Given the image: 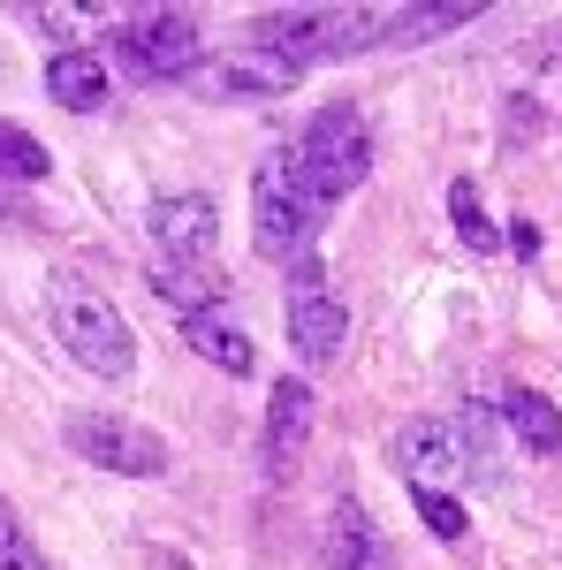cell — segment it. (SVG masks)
Here are the masks:
<instances>
[{
    "label": "cell",
    "mask_w": 562,
    "mask_h": 570,
    "mask_svg": "<svg viewBox=\"0 0 562 570\" xmlns=\"http://www.w3.org/2000/svg\"><path fill=\"white\" fill-rule=\"evenodd\" d=\"M456 23H472L464 0H456V8H403V16H381V39H388V46H418V39L456 31Z\"/></svg>",
    "instance_id": "e0dca14e"
},
{
    "label": "cell",
    "mask_w": 562,
    "mask_h": 570,
    "mask_svg": "<svg viewBox=\"0 0 562 570\" xmlns=\"http://www.w3.org/2000/svg\"><path fill=\"white\" fill-rule=\"evenodd\" d=\"M0 540H16V510L8 502H0Z\"/></svg>",
    "instance_id": "603a6c76"
},
{
    "label": "cell",
    "mask_w": 562,
    "mask_h": 570,
    "mask_svg": "<svg viewBox=\"0 0 562 570\" xmlns=\"http://www.w3.org/2000/svg\"><path fill=\"white\" fill-rule=\"evenodd\" d=\"M510 252H517V259H540V228H532V220L510 228Z\"/></svg>",
    "instance_id": "7402d4cb"
},
{
    "label": "cell",
    "mask_w": 562,
    "mask_h": 570,
    "mask_svg": "<svg viewBox=\"0 0 562 570\" xmlns=\"http://www.w3.org/2000/svg\"><path fill=\"white\" fill-rule=\"evenodd\" d=\"M183 343H190V351L206 357V365H220L228 381H244V373L259 365V351H252V335H244V327H228L220 312H190V320H183Z\"/></svg>",
    "instance_id": "5bb4252c"
},
{
    "label": "cell",
    "mask_w": 562,
    "mask_h": 570,
    "mask_svg": "<svg viewBox=\"0 0 562 570\" xmlns=\"http://www.w3.org/2000/svg\"><path fill=\"white\" fill-rule=\"evenodd\" d=\"M46 91H53L69 115H91V107H107V53H85V46L53 53V61H46Z\"/></svg>",
    "instance_id": "4fadbf2b"
},
{
    "label": "cell",
    "mask_w": 562,
    "mask_h": 570,
    "mask_svg": "<svg viewBox=\"0 0 562 570\" xmlns=\"http://www.w3.org/2000/svg\"><path fill=\"white\" fill-rule=\"evenodd\" d=\"M343 335H349V305L327 289L319 252L289 259V343H297V357H304V365H335Z\"/></svg>",
    "instance_id": "52a82bcc"
},
{
    "label": "cell",
    "mask_w": 562,
    "mask_h": 570,
    "mask_svg": "<svg viewBox=\"0 0 562 570\" xmlns=\"http://www.w3.org/2000/svg\"><path fill=\"white\" fill-rule=\"evenodd\" d=\"M319 220H327V206L297 183L289 145H282V153H266L259 183H252V236H259V252H266V259H282V266L304 259V252H312V236H319Z\"/></svg>",
    "instance_id": "3957f363"
},
{
    "label": "cell",
    "mask_w": 562,
    "mask_h": 570,
    "mask_svg": "<svg viewBox=\"0 0 562 570\" xmlns=\"http://www.w3.org/2000/svg\"><path fill=\"white\" fill-rule=\"evenodd\" d=\"M152 244H160V259L175 266H206L220 244V206L206 190H168V198H152Z\"/></svg>",
    "instance_id": "ba28073f"
},
{
    "label": "cell",
    "mask_w": 562,
    "mask_h": 570,
    "mask_svg": "<svg viewBox=\"0 0 562 570\" xmlns=\"http://www.w3.org/2000/svg\"><path fill=\"white\" fill-rule=\"evenodd\" d=\"M152 289H160V297H168L183 320H190V312H214L220 297H228V282H220L214 266H175V259L152 266Z\"/></svg>",
    "instance_id": "2e32d148"
},
{
    "label": "cell",
    "mask_w": 562,
    "mask_h": 570,
    "mask_svg": "<svg viewBox=\"0 0 562 570\" xmlns=\"http://www.w3.org/2000/svg\"><path fill=\"white\" fill-rule=\"evenodd\" d=\"M502 419H510V434H517L532 456H555L562 449V411L540 389H510L502 395Z\"/></svg>",
    "instance_id": "9a60e30c"
},
{
    "label": "cell",
    "mask_w": 562,
    "mask_h": 570,
    "mask_svg": "<svg viewBox=\"0 0 562 570\" xmlns=\"http://www.w3.org/2000/svg\"><path fill=\"white\" fill-rule=\"evenodd\" d=\"M289 168H297V183L319 206H343L349 190L365 183V168H373L365 115H357V107H319V115L304 122V137L289 145Z\"/></svg>",
    "instance_id": "7a4b0ae2"
},
{
    "label": "cell",
    "mask_w": 562,
    "mask_h": 570,
    "mask_svg": "<svg viewBox=\"0 0 562 570\" xmlns=\"http://www.w3.org/2000/svg\"><path fill=\"white\" fill-rule=\"evenodd\" d=\"M304 434H312V389L304 381H274V395H266V480L274 487L297 472Z\"/></svg>",
    "instance_id": "30bf717a"
},
{
    "label": "cell",
    "mask_w": 562,
    "mask_h": 570,
    "mask_svg": "<svg viewBox=\"0 0 562 570\" xmlns=\"http://www.w3.org/2000/svg\"><path fill=\"white\" fill-rule=\"evenodd\" d=\"M115 61L130 77H145V85H160V77H198L206 46H198V23L183 8H137L115 31Z\"/></svg>",
    "instance_id": "5b68a950"
},
{
    "label": "cell",
    "mask_w": 562,
    "mask_h": 570,
    "mask_svg": "<svg viewBox=\"0 0 562 570\" xmlns=\"http://www.w3.org/2000/svg\"><path fill=\"white\" fill-rule=\"evenodd\" d=\"M69 449L99 472H130V480L168 472V441L152 426H137V419H115V411H69Z\"/></svg>",
    "instance_id": "8992f818"
},
{
    "label": "cell",
    "mask_w": 562,
    "mask_h": 570,
    "mask_svg": "<svg viewBox=\"0 0 562 570\" xmlns=\"http://www.w3.org/2000/svg\"><path fill=\"white\" fill-rule=\"evenodd\" d=\"M448 220H456V236H464V252H502V228L486 220V206H479L472 183H448Z\"/></svg>",
    "instance_id": "ac0fdd59"
},
{
    "label": "cell",
    "mask_w": 562,
    "mask_h": 570,
    "mask_svg": "<svg viewBox=\"0 0 562 570\" xmlns=\"http://www.w3.org/2000/svg\"><path fill=\"white\" fill-rule=\"evenodd\" d=\"M411 502H418V518H426L433 540H464V502H456V494H426V487H411Z\"/></svg>",
    "instance_id": "ffe728a7"
},
{
    "label": "cell",
    "mask_w": 562,
    "mask_h": 570,
    "mask_svg": "<svg viewBox=\"0 0 562 570\" xmlns=\"http://www.w3.org/2000/svg\"><path fill=\"white\" fill-rule=\"evenodd\" d=\"M395 464L411 472V487H426V494H448V487L464 480V441L448 434L441 419H411V426L395 434Z\"/></svg>",
    "instance_id": "9c48e42d"
},
{
    "label": "cell",
    "mask_w": 562,
    "mask_h": 570,
    "mask_svg": "<svg viewBox=\"0 0 562 570\" xmlns=\"http://www.w3.org/2000/svg\"><path fill=\"white\" fill-rule=\"evenodd\" d=\"M46 312H53L61 351L77 357L85 373H99V381H130L137 373L130 320H122V305H107V289H91L85 274H53L46 282Z\"/></svg>",
    "instance_id": "6da1fadb"
},
{
    "label": "cell",
    "mask_w": 562,
    "mask_h": 570,
    "mask_svg": "<svg viewBox=\"0 0 562 570\" xmlns=\"http://www.w3.org/2000/svg\"><path fill=\"white\" fill-rule=\"evenodd\" d=\"M0 570H46V563H39V548L16 532V540H0Z\"/></svg>",
    "instance_id": "44dd1931"
},
{
    "label": "cell",
    "mask_w": 562,
    "mask_h": 570,
    "mask_svg": "<svg viewBox=\"0 0 562 570\" xmlns=\"http://www.w3.org/2000/svg\"><path fill=\"white\" fill-rule=\"evenodd\" d=\"M46 168H53V160H46L39 137L16 130V122H0V176L8 183H46Z\"/></svg>",
    "instance_id": "d6986e66"
},
{
    "label": "cell",
    "mask_w": 562,
    "mask_h": 570,
    "mask_svg": "<svg viewBox=\"0 0 562 570\" xmlns=\"http://www.w3.org/2000/svg\"><path fill=\"white\" fill-rule=\"evenodd\" d=\"M327 570H395L388 540H381L373 510H365L357 494H343V502L327 510Z\"/></svg>",
    "instance_id": "8fae6325"
},
{
    "label": "cell",
    "mask_w": 562,
    "mask_h": 570,
    "mask_svg": "<svg viewBox=\"0 0 562 570\" xmlns=\"http://www.w3.org/2000/svg\"><path fill=\"white\" fill-rule=\"evenodd\" d=\"M244 39L259 46L266 61H327V53H357L381 39V16L365 8H297V16H259Z\"/></svg>",
    "instance_id": "277c9868"
},
{
    "label": "cell",
    "mask_w": 562,
    "mask_h": 570,
    "mask_svg": "<svg viewBox=\"0 0 562 570\" xmlns=\"http://www.w3.org/2000/svg\"><path fill=\"white\" fill-rule=\"evenodd\" d=\"M304 69L297 61H198V77L190 85L206 91V99H266V91H289Z\"/></svg>",
    "instance_id": "7c38bea8"
}]
</instances>
